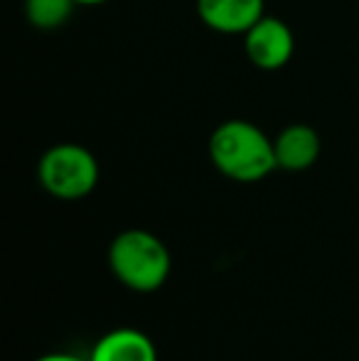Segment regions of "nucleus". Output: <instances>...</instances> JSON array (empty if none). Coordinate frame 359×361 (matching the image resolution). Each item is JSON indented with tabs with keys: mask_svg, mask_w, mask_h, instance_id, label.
Returning a JSON list of instances; mask_svg holds the SVG:
<instances>
[{
	"mask_svg": "<svg viewBox=\"0 0 359 361\" xmlns=\"http://www.w3.org/2000/svg\"><path fill=\"white\" fill-rule=\"evenodd\" d=\"M109 271L133 293H155L173 271L170 248L148 228H126L109 243Z\"/></svg>",
	"mask_w": 359,
	"mask_h": 361,
	"instance_id": "2",
	"label": "nucleus"
},
{
	"mask_svg": "<svg viewBox=\"0 0 359 361\" xmlns=\"http://www.w3.org/2000/svg\"><path fill=\"white\" fill-rule=\"evenodd\" d=\"M32 361H89V357H77V354H69V352H49L42 354V357L32 359Z\"/></svg>",
	"mask_w": 359,
	"mask_h": 361,
	"instance_id": "9",
	"label": "nucleus"
},
{
	"mask_svg": "<svg viewBox=\"0 0 359 361\" xmlns=\"http://www.w3.org/2000/svg\"><path fill=\"white\" fill-rule=\"evenodd\" d=\"M99 160L79 143H57L42 152L37 162V180L49 197L77 202L89 197L99 185Z\"/></svg>",
	"mask_w": 359,
	"mask_h": 361,
	"instance_id": "3",
	"label": "nucleus"
},
{
	"mask_svg": "<svg viewBox=\"0 0 359 361\" xmlns=\"http://www.w3.org/2000/svg\"><path fill=\"white\" fill-rule=\"evenodd\" d=\"M244 52L249 62L261 72H278L291 62L296 52L293 30L281 18L264 15L249 32L244 35Z\"/></svg>",
	"mask_w": 359,
	"mask_h": 361,
	"instance_id": "4",
	"label": "nucleus"
},
{
	"mask_svg": "<svg viewBox=\"0 0 359 361\" xmlns=\"http://www.w3.org/2000/svg\"><path fill=\"white\" fill-rule=\"evenodd\" d=\"M77 5H84V8H94V5H104L109 3V0H74Z\"/></svg>",
	"mask_w": 359,
	"mask_h": 361,
	"instance_id": "10",
	"label": "nucleus"
},
{
	"mask_svg": "<svg viewBox=\"0 0 359 361\" xmlns=\"http://www.w3.org/2000/svg\"><path fill=\"white\" fill-rule=\"evenodd\" d=\"M197 15L219 35H246L266 15L264 0H197Z\"/></svg>",
	"mask_w": 359,
	"mask_h": 361,
	"instance_id": "5",
	"label": "nucleus"
},
{
	"mask_svg": "<svg viewBox=\"0 0 359 361\" xmlns=\"http://www.w3.org/2000/svg\"><path fill=\"white\" fill-rule=\"evenodd\" d=\"M89 361H158V347L143 329L116 327L99 337Z\"/></svg>",
	"mask_w": 359,
	"mask_h": 361,
	"instance_id": "7",
	"label": "nucleus"
},
{
	"mask_svg": "<svg viewBox=\"0 0 359 361\" xmlns=\"http://www.w3.org/2000/svg\"><path fill=\"white\" fill-rule=\"evenodd\" d=\"M278 170H310L320 157V135L308 123H291L273 138Z\"/></svg>",
	"mask_w": 359,
	"mask_h": 361,
	"instance_id": "6",
	"label": "nucleus"
},
{
	"mask_svg": "<svg viewBox=\"0 0 359 361\" xmlns=\"http://www.w3.org/2000/svg\"><path fill=\"white\" fill-rule=\"evenodd\" d=\"M77 8L74 0H25V18L37 30H57Z\"/></svg>",
	"mask_w": 359,
	"mask_h": 361,
	"instance_id": "8",
	"label": "nucleus"
},
{
	"mask_svg": "<svg viewBox=\"0 0 359 361\" xmlns=\"http://www.w3.org/2000/svg\"><path fill=\"white\" fill-rule=\"evenodd\" d=\"M207 150L217 172L241 185L261 182L278 170L273 138L244 118H231L217 126Z\"/></svg>",
	"mask_w": 359,
	"mask_h": 361,
	"instance_id": "1",
	"label": "nucleus"
}]
</instances>
